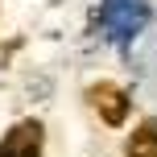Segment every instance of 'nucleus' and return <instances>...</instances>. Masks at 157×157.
Masks as SVG:
<instances>
[{"label": "nucleus", "instance_id": "f257e3e1", "mask_svg": "<svg viewBox=\"0 0 157 157\" xmlns=\"http://www.w3.org/2000/svg\"><path fill=\"white\" fill-rule=\"evenodd\" d=\"M145 21H149V0H103L99 4V25L108 33V41H116V46L136 37L145 29Z\"/></svg>", "mask_w": 157, "mask_h": 157}, {"label": "nucleus", "instance_id": "20e7f679", "mask_svg": "<svg viewBox=\"0 0 157 157\" xmlns=\"http://www.w3.org/2000/svg\"><path fill=\"white\" fill-rule=\"evenodd\" d=\"M128 157H157V124H141L128 136Z\"/></svg>", "mask_w": 157, "mask_h": 157}, {"label": "nucleus", "instance_id": "f03ea898", "mask_svg": "<svg viewBox=\"0 0 157 157\" xmlns=\"http://www.w3.org/2000/svg\"><path fill=\"white\" fill-rule=\"evenodd\" d=\"M91 103H95V112L103 116V124H112V128H120L124 116H128V95L120 91L116 83H95L91 87Z\"/></svg>", "mask_w": 157, "mask_h": 157}, {"label": "nucleus", "instance_id": "7ed1b4c3", "mask_svg": "<svg viewBox=\"0 0 157 157\" xmlns=\"http://www.w3.org/2000/svg\"><path fill=\"white\" fill-rule=\"evenodd\" d=\"M0 157H41V124L25 120L0 141Z\"/></svg>", "mask_w": 157, "mask_h": 157}]
</instances>
